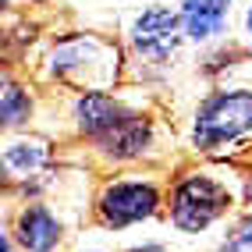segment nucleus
Segmentation results:
<instances>
[{
  "mask_svg": "<svg viewBox=\"0 0 252 252\" xmlns=\"http://www.w3.org/2000/svg\"><path fill=\"white\" fill-rule=\"evenodd\" d=\"M249 128H252V93H220L199 110L195 142L203 149H213L220 142L238 139Z\"/></svg>",
  "mask_w": 252,
  "mask_h": 252,
  "instance_id": "1",
  "label": "nucleus"
},
{
  "mask_svg": "<svg viewBox=\"0 0 252 252\" xmlns=\"http://www.w3.org/2000/svg\"><path fill=\"white\" fill-rule=\"evenodd\" d=\"M227 210V192L210 178H189L174 192V224L181 231H199Z\"/></svg>",
  "mask_w": 252,
  "mask_h": 252,
  "instance_id": "2",
  "label": "nucleus"
},
{
  "mask_svg": "<svg viewBox=\"0 0 252 252\" xmlns=\"http://www.w3.org/2000/svg\"><path fill=\"white\" fill-rule=\"evenodd\" d=\"M114 61L117 57L107 46H99L96 39H75V43L57 50L54 68L61 75L82 82L86 89H99V86H107V82L114 78Z\"/></svg>",
  "mask_w": 252,
  "mask_h": 252,
  "instance_id": "3",
  "label": "nucleus"
},
{
  "mask_svg": "<svg viewBox=\"0 0 252 252\" xmlns=\"http://www.w3.org/2000/svg\"><path fill=\"white\" fill-rule=\"evenodd\" d=\"M99 210H103L107 224L125 227V224H135L157 210V192L149 185H114V189H107Z\"/></svg>",
  "mask_w": 252,
  "mask_h": 252,
  "instance_id": "4",
  "label": "nucleus"
},
{
  "mask_svg": "<svg viewBox=\"0 0 252 252\" xmlns=\"http://www.w3.org/2000/svg\"><path fill=\"white\" fill-rule=\"evenodd\" d=\"M135 46H139V54L153 57V61L171 57L178 46V18L163 7L146 11L135 22Z\"/></svg>",
  "mask_w": 252,
  "mask_h": 252,
  "instance_id": "5",
  "label": "nucleus"
},
{
  "mask_svg": "<svg viewBox=\"0 0 252 252\" xmlns=\"http://www.w3.org/2000/svg\"><path fill=\"white\" fill-rule=\"evenodd\" d=\"M227 4L231 0H185L181 11V25L192 39H210L224 29L227 18Z\"/></svg>",
  "mask_w": 252,
  "mask_h": 252,
  "instance_id": "6",
  "label": "nucleus"
},
{
  "mask_svg": "<svg viewBox=\"0 0 252 252\" xmlns=\"http://www.w3.org/2000/svg\"><path fill=\"white\" fill-rule=\"evenodd\" d=\"M18 238H22V245L29 252H50L57 245V238H61V227L43 206H32L18 220Z\"/></svg>",
  "mask_w": 252,
  "mask_h": 252,
  "instance_id": "7",
  "label": "nucleus"
},
{
  "mask_svg": "<svg viewBox=\"0 0 252 252\" xmlns=\"http://www.w3.org/2000/svg\"><path fill=\"white\" fill-rule=\"evenodd\" d=\"M125 110L114 103V99H107L103 93H89L86 99L78 103V121H82V131L93 139H99L107 128L117 125V117H121Z\"/></svg>",
  "mask_w": 252,
  "mask_h": 252,
  "instance_id": "8",
  "label": "nucleus"
},
{
  "mask_svg": "<svg viewBox=\"0 0 252 252\" xmlns=\"http://www.w3.org/2000/svg\"><path fill=\"white\" fill-rule=\"evenodd\" d=\"M43 163H46V146L43 142H14L4 153V167L11 174H29Z\"/></svg>",
  "mask_w": 252,
  "mask_h": 252,
  "instance_id": "9",
  "label": "nucleus"
},
{
  "mask_svg": "<svg viewBox=\"0 0 252 252\" xmlns=\"http://www.w3.org/2000/svg\"><path fill=\"white\" fill-rule=\"evenodd\" d=\"M29 117V96H22L18 86L4 89V125H18Z\"/></svg>",
  "mask_w": 252,
  "mask_h": 252,
  "instance_id": "10",
  "label": "nucleus"
},
{
  "mask_svg": "<svg viewBox=\"0 0 252 252\" xmlns=\"http://www.w3.org/2000/svg\"><path fill=\"white\" fill-rule=\"evenodd\" d=\"M220 252H252V224H245V227H238L231 234V238L224 242V249Z\"/></svg>",
  "mask_w": 252,
  "mask_h": 252,
  "instance_id": "11",
  "label": "nucleus"
},
{
  "mask_svg": "<svg viewBox=\"0 0 252 252\" xmlns=\"http://www.w3.org/2000/svg\"><path fill=\"white\" fill-rule=\"evenodd\" d=\"M249 32H252V11H249Z\"/></svg>",
  "mask_w": 252,
  "mask_h": 252,
  "instance_id": "12",
  "label": "nucleus"
}]
</instances>
